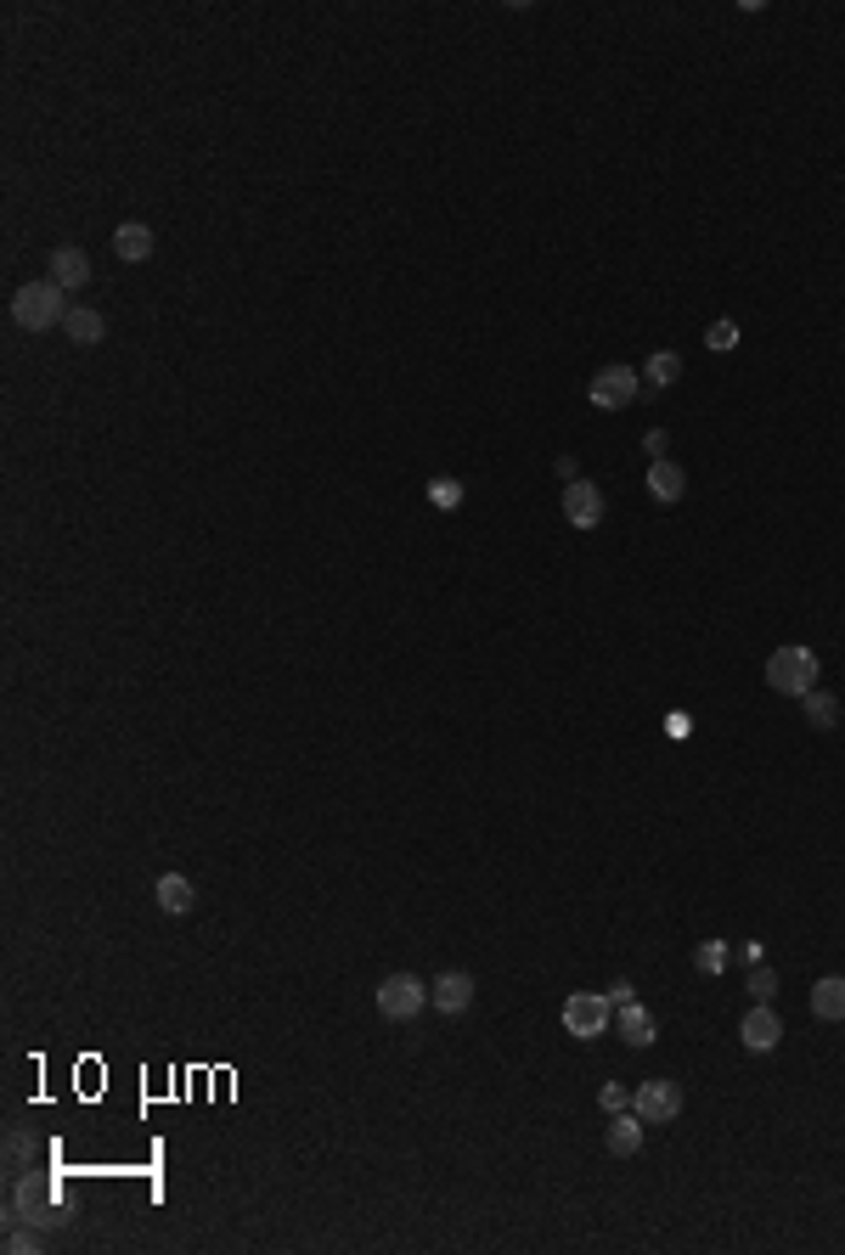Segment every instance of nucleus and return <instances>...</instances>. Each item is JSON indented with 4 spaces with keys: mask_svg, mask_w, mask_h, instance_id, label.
Returning <instances> with one entry per match:
<instances>
[{
    "mask_svg": "<svg viewBox=\"0 0 845 1255\" xmlns=\"http://www.w3.org/2000/svg\"><path fill=\"white\" fill-rule=\"evenodd\" d=\"M69 293L56 287L51 276L45 282H29V287H18L12 293V322L23 327V333H45V327H63L69 322Z\"/></svg>",
    "mask_w": 845,
    "mask_h": 1255,
    "instance_id": "f257e3e1",
    "label": "nucleus"
},
{
    "mask_svg": "<svg viewBox=\"0 0 845 1255\" xmlns=\"http://www.w3.org/2000/svg\"><path fill=\"white\" fill-rule=\"evenodd\" d=\"M12 1216L7 1222H34V1227H56V1222H69V1211H63V1200H56V1188L45 1182V1176H18L12 1182V1205H7Z\"/></svg>",
    "mask_w": 845,
    "mask_h": 1255,
    "instance_id": "f03ea898",
    "label": "nucleus"
},
{
    "mask_svg": "<svg viewBox=\"0 0 845 1255\" xmlns=\"http://www.w3.org/2000/svg\"><path fill=\"white\" fill-rule=\"evenodd\" d=\"M817 676H823V665H817L812 648H778L766 659V687H772V693H783V699H806L812 687H817Z\"/></svg>",
    "mask_w": 845,
    "mask_h": 1255,
    "instance_id": "7ed1b4c3",
    "label": "nucleus"
},
{
    "mask_svg": "<svg viewBox=\"0 0 845 1255\" xmlns=\"http://www.w3.org/2000/svg\"><path fill=\"white\" fill-rule=\"evenodd\" d=\"M429 985H422L417 974H389L384 985H378V1014L384 1019H395V1025H406V1019H417L422 1008H429Z\"/></svg>",
    "mask_w": 845,
    "mask_h": 1255,
    "instance_id": "20e7f679",
    "label": "nucleus"
},
{
    "mask_svg": "<svg viewBox=\"0 0 845 1255\" xmlns=\"http://www.w3.org/2000/svg\"><path fill=\"white\" fill-rule=\"evenodd\" d=\"M609 1019H615V1002L597 996V991H575V996L564 1002V1031L581 1036V1042L603 1036V1031H609Z\"/></svg>",
    "mask_w": 845,
    "mask_h": 1255,
    "instance_id": "39448f33",
    "label": "nucleus"
},
{
    "mask_svg": "<svg viewBox=\"0 0 845 1255\" xmlns=\"http://www.w3.org/2000/svg\"><path fill=\"white\" fill-rule=\"evenodd\" d=\"M632 1109L643 1115V1126H671V1120L682 1115V1087L666 1081V1076H654V1081H643V1087L632 1092Z\"/></svg>",
    "mask_w": 845,
    "mask_h": 1255,
    "instance_id": "423d86ee",
    "label": "nucleus"
},
{
    "mask_svg": "<svg viewBox=\"0 0 845 1255\" xmlns=\"http://www.w3.org/2000/svg\"><path fill=\"white\" fill-rule=\"evenodd\" d=\"M586 400H592L597 411H620V406H632V400H637V372H632V366H603V372H592Z\"/></svg>",
    "mask_w": 845,
    "mask_h": 1255,
    "instance_id": "0eeeda50",
    "label": "nucleus"
},
{
    "mask_svg": "<svg viewBox=\"0 0 845 1255\" xmlns=\"http://www.w3.org/2000/svg\"><path fill=\"white\" fill-rule=\"evenodd\" d=\"M564 519H570L575 530H597V524H603V490L586 484V479H570V484H564Z\"/></svg>",
    "mask_w": 845,
    "mask_h": 1255,
    "instance_id": "6e6552de",
    "label": "nucleus"
},
{
    "mask_svg": "<svg viewBox=\"0 0 845 1255\" xmlns=\"http://www.w3.org/2000/svg\"><path fill=\"white\" fill-rule=\"evenodd\" d=\"M473 991H479V985H473L468 969H451V974H440V980L429 985V996H435L440 1014H468V1008H473Z\"/></svg>",
    "mask_w": 845,
    "mask_h": 1255,
    "instance_id": "1a4fd4ad",
    "label": "nucleus"
},
{
    "mask_svg": "<svg viewBox=\"0 0 845 1255\" xmlns=\"http://www.w3.org/2000/svg\"><path fill=\"white\" fill-rule=\"evenodd\" d=\"M739 1042H744L750 1053H772V1047L783 1042V1019L766 1008V1002H755V1008L744 1014V1025H739Z\"/></svg>",
    "mask_w": 845,
    "mask_h": 1255,
    "instance_id": "9d476101",
    "label": "nucleus"
},
{
    "mask_svg": "<svg viewBox=\"0 0 845 1255\" xmlns=\"http://www.w3.org/2000/svg\"><path fill=\"white\" fill-rule=\"evenodd\" d=\"M153 248H158V237H153V226H142V220H125V226L113 231V254L125 260V265H147Z\"/></svg>",
    "mask_w": 845,
    "mask_h": 1255,
    "instance_id": "9b49d317",
    "label": "nucleus"
},
{
    "mask_svg": "<svg viewBox=\"0 0 845 1255\" xmlns=\"http://www.w3.org/2000/svg\"><path fill=\"white\" fill-rule=\"evenodd\" d=\"M153 896H158V907L169 912V918H187L192 907H198V885L187 872H164L158 885H153Z\"/></svg>",
    "mask_w": 845,
    "mask_h": 1255,
    "instance_id": "f8f14e48",
    "label": "nucleus"
},
{
    "mask_svg": "<svg viewBox=\"0 0 845 1255\" xmlns=\"http://www.w3.org/2000/svg\"><path fill=\"white\" fill-rule=\"evenodd\" d=\"M51 282L63 287V293H80L91 282V260H85V248H56L51 254Z\"/></svg>",
    "mask_w": 845,
    "mask_h": 1255,
    "instance_id": "ddd939ff",
    "label": "nucleus"
},
{
    "mask_svg": "<svg viewBox=\"0 0 845 1255\" xmlns=\"http://www.w3.org/2000/svg\"><path fill=\"white\" fill-rule=\"evenodd\" d=\"M603 1143H609V1154H637L643 1149V1115L637 1109H620V1115H609V1132H603Z\"/></svg>",
    "mask_w": 845,
    "mask_h": 1255,
    "instance_id": "4468645a",
    "label": "nucleus"
},
{
    "mask_svg": "<svg viewBox=\"0 0 845 1255\" xmlns=\"http://www.w3.org/2000/svg\"><path fill=\"white\" fill-rule=\"evenodd\" d=\"M648 490H654V501H666V508H671V501H682V495H688V473H682L677 462L659 457V462L648 468Z\"/></svg>",
    "mask_w": 845,
    "mask_h": 1255,
    "instance_id": "2eb2a0df",
    "label": "nucleus"
},
{
    "mask_svg": "<svg viewBox=\"0 0 845 1255\" xmlns=\"http://www.w3.org/2000/svg\"><path fill=\"white\" fill-rule=\"evenodd\" d=\"M812 1014H817V1019H828V1025H834V1019H845V980H839V974H828V980H817V985H812Z\"/></svg>",
    "mask_w": 845,
    "mask_h": 1255,
    "instance_id": "dca6fc26",
    "label": "nucleus"
},
{
    "mask_svg": "<svg viewBox=\"0 0 845 1255\" xmlns=\"http://www.w3.org/2000/svg\"><path fill=\"white\" fill-rule=\"evenodd\" d=\"M63 333H69L74 344H102L107 322H102V310H85V304H74V310H69V322H63Z\"/></svg>",
    "mask_w": 845,
    "mask_h": 1255,
    "instance_id": "f3484780",
    "label": "nucleus"
},
{
    "mask_svg": "<svg viewBox=\"0 0 845 1255\" xmlns=\"http://www.w3.org/2000/svg\"><path fill=\"white\" fill-rule=\"evenodd\" d=\"M615 1019H620V1036H626L632 1047H648V1042H654V1014H648V1008H637V1002L615 1008Z\"/></svg>",
    "mask_w": 845,
    "mask_h": 1255,
    "instance_id": "a211bd4d",
    "label": "nucleus"
},
{
    "mask_svg": "<svg viewBox=\"0 0 845 1255\" xmlns=\"http://www.w3.org/2000/svg\"><path fill=\"white\" fill-rule=\"evenodd\" d=\"M806 721H812L817 732H834V726H839V699L823 693V687H812V693H806Z\"/></svg>",
    "mask_w": 845,
    "mask_h": 1255,
    "instance_id": "6ab92c4d",
    "label": "nucleus"
},
{
    "mask_svg": "<svg viewBox=\"0 0 845 1255\" xmlns=\"http://www.w3.org/2000/svg\"><path fill=\"white\" fill-rule=\"evenodd\" d=\"M648 389H666V384H677L682 378V355H671V349H659V355H648Z\"/></svg>",
    "mask_w": 845,
    "mask_h": 1255,
    "instance_id": "aec40b11",
    "label": "nucleus"
},
{
    "mask_svg": "<svg viewBox=\"0 0 845 1255\" xmlns=\"http://www.w3.org/2000/svg\"><path fill=\"white\" fill-rule=\"evenodd\" d=\"M40 1244H45V1233H40L34 1222H12V1233H7V1249H12V1255H34Z\"/></svg>",
    "mask_w": 845,
    "mask_h": 1255,
    "instance_id": "412c9836",
    "label": "nucleus"
},
{
    "mask_svg": "<svg viewBox=\"0 0 845 1255\" xmlns=\"http://www.w3.org/2000/svg\"><path fill=\"white\" fill-rule=\"evenodd\" d=\"M693 969L699 974H721V969H728V940H705V947L693 952Z\"/></svg>",
    "mask_w": 845,
    "mask_h": 1255,
    "instance_id": "4be33fe9",
    "label": "nucleus"
},
{
    "mask_svg": "<svg viewBox=\"0 0 845 1255\" xmlns=\"http://www.w3.org/2000/svg\"><path fill=\"white\" fill-rule=\"evenodd\" d=\"M29 1160H34L29 1132H12V1138H7V1171H12V1176H23V1171H29Z\"/></svg>",
    "mask_w": 845,
    "mask_h": 1255,
    "instance_id": "5701e85b",
    "label": "nucleus"
},
{
    "mask_svg": "<svg viewBox=\"0 0 845 1255\" xmlns=\"http://www.w3.org/2000/svg\"><path fill=\"white\" fill-rule=\"evenodd\" d=\"M429 501L440 513H451V508H462V484L457 479H429Z\"/></svg>",
    "mask_w": 845,
    "mask_h": 1255,
    "instance_id": "b1692460",
    "label": "nucleus"
},
{
    "mask_svg": "<svg viewBox=\"0 0 845 1255\" xmlns=\"http://www.w3.org/2000/svg\"><path fill=\"white\" fill-rule=\"evenodd\" d=\"M750 996H755V1002H772V996H778V974H772L766 963L750 969Z\"/></svg>",
    "mask_w": 845,
    "mask_h": 1255,
    "instance_id": "393cba45",
    "label": "nucleus"
},
{
    "mask_svg": "<svg viewBox=\"0 0 845 1255\" xmlns=\"http://www.w3.org/2000/svg\"><path fill=\"white\" fill-rule=\"evenodd\" d=\"M705 344H710V349H733V344H739V322H716V327L705 333Z\"/></svg>",
    "mask_w": 845,
    "mask_h": 1255,
    "instance_id": "a878e982",
    "label": "nucleus"
},
{
    "mask_svg": "<svg viewBox=\"0 0 845 1255\" xmlns=\"http://www.w3.org/2000/svg\"><path fill=\"white\" fill-rule=\"evenodd\" d=\"M597 1104H603V1109H609V1115H620V1109H632V1092H626V1087H620V1081H609V1087H603V1092H597Z\"/></svg>",
    "mask_w": 845,
    "mask_h": 1255,
    "instance_id": "bb28decb",
    "label": "nucleus"
},
{
    "mask_svg": "<svg viewBox=\"0 0 845 1255\" xmlns=\"http://www.w3.org/2000/svg\"><path fill=\"white\" fill-rule=\"evenodd\" d=\"M609 1002H615V1008H626V1002H637V991L620 980V985H609Z\"/></svg>",
    "mask_w": 845,
    "mask_h": 1255,
    "instance_id": "cd10ccee",
    "label": "nucleus"
}]
</instances>
